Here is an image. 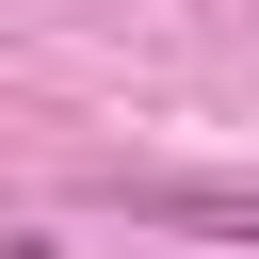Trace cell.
Listing matches in <instances>:
<instances>
[{
    "mask_svg": "<svg viewBox=\"0 0 259 259\" xmlns=\"http://www.w3.org/2000/svg\"><path fill=\"white\" fill-rule=\"evenodd\" d=\"M162 210H178L194 243H259V178H178Z\"/></svg>",
    "mask_w": 259,
    "mask_h": 259,
    "instance_id": "6da1fadb",
    "label": "cell"
}]
</instances>
